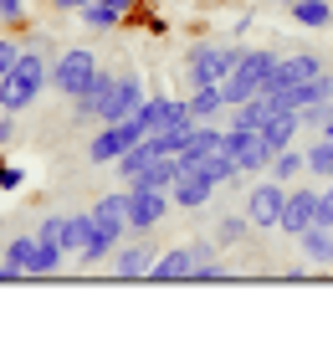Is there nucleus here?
<instances>
[{"label": "nucleus", "instance_id": "obj_8", "mask_svg": "<svg viewBox=\"0 0 333 359\" xmlns=\"http://www.w3.org/2000/svg\"><path fill=\"white\" fill-rule=\"evenodd\" d=\"M170 205H175V201H170V190L128 185V231H149V226H159Z\"/></svg>", "mask_w": 333, "mask_h": 359}, {"label": "nucleus", "instance_id": "obj_38", "mask_svg": "<svg viewBox=\"0 0 333 359\" xmlns=\"http://www.w3.org/2000/svg\"><path fill=\"white\" fill-rule=\"evenodd\" d=\"M26 185V175L15 170V165H0V190H21Z\"/></svg>", "mask_w": 333, "mask_h": 359}, {"label": "nucleus", "instance_id": "obj_20", "mask_svg": "<svg viewBox=\"0 0 333 359\" xmlns=\"http://www.w3.org/2000/svg\"><path fill=\"white\" fill-rule=\"evenodd\" d=\"M297 128H303V113L297 108H272V118H266V144L272 149H287V144H297Z\"/></svg>", "mask_w": 333, "mask_h": 359}, {"label": "nucleus", "instance_id": "obj_37", "mask_svg": "<svg viewBox=\"0 0 333 359\" xmlns=\"http://www.w3.org/2000/svg\"><path fill=\"white\" fill-rule=\"evenodd\" d=\"M15 57H21V46H15L11 36H0V77L11 72V62H15Z\"/></svg>", "mask_w": 333, "mask_h": 359}, {"label": "nucleus", "instance_id": "obj_31", "mask_svg": "<svg viewBox=\"0 0 333 359\" xmlns=\"http://www.w3.org/2000/svg\"><path fill=\"white\" fill-rule=\"evenodd\" d=\"M246 226H252V221H246V210H241V216H226V221H215V247H221V252H231V247H241V236H246Z\"/></svg>", "mask_w": 333, "mask_h": 359}, {"label": "nucleus", "instance_id": "obj_5", "mask_svg": "<svg viewBox=\"0 0 333 359\" xmlns=\"http://www.w3.org/2000/svg\"><path fill=\"white\" fill-rule=\"evenodd\" d=\"M93 77H97V57L88 52V46H72V52H62V57L52 62V88H57L62 97H77Z\"/></svg>", "mask_w": 333, "mask_h": 359}, {"label": "nucleus", "instance_id": "obj_36", "mask_svg": "<svg viewBox=\"0 0 333 359\" xmlns=\"http://www.w3.org/2000/svg\"><path fill=\"white\" fill-rule=\"evenodd\" d=\"M318 226H333V180L328 190H318Z\"/></svg>", "mask_w": 333, "mask_h": 359}, {"label": "nucleus", "instance_id": "obj_28", "mask_svg": "<svg viewBox=\"0 0 333 359\" xmlns=\"http://www.w3.org/2000/svg\"><path fill=\"white\" fill-rule=\"evenodd\" d=\"M190 128H195V118L175 123V128H159V134H149V149H154V154H179L190 144Z\"/></svg>", "mask_w": 333, "mask_h": 359}, {"label": "nucleus", "instance_id": "obj_18", "mask_svg": "<svg viewBox=\"0 0 333 359\" xmlns=\"http://www.w3.org/2000/svg\"><path fill=\"white\" fill-rule=\"evenodd\" d=\"M195 252V267H190V283H231V272L221 262V247L215 241H190Z\"/></svg>", "mask_w": 333, "mask_h": 359}, {"label": "nucleus", "instance_id": "obj_33", "mask_svg": "<svg viewBox=\"0 0 333 359\" xmlns=\"http://www.w3.org/2000/svg\"><path fill=\"white\" fill-rule=\"evenodd\" d=\"M149 159H159L154 149H149V139H144V144H133V149L118 159V175H123V185H128V180H133V175H139V170L149 165Z\"/></svg>", "mask_w": 333, "mask_h": 359}, {"label": "nucleus", "instance_id": "obj_30", "mask_svg": "<svg viewBox=\"0 0 333 359\" xmlns=\"http://www.w3.org/2000/svg\"><path fill=\"white\" fill-rule=\"evenodd\" d=\"M77 15H82V21H88V31H113V26H123V21H128L123 11L103 6V0H88V6H82Z\"/></svg>", "mask_w": 333, "mask_h": 359}, {"label": "nucleus", "instance_id": "obj_3", "mask_svg": "<svg viewBox=\"0 0 333 359\" xmlns=\"http://www.w3.org/2000/svg\"><path fill=\"white\" fill-rule=\"evenodd\" d=\"M277 72V52H241V62H236V72L221 83V93H226V108H236V103H246V97H257L261 88H266V77Z\"/></svg>", "mask_w": 333, "mask_h": 359}, {"label": "nucleus", "instance_id": "obj_35", "mask_svg": "<svg viewBox=\"0 0 333 359\" xmlns=\"http://www.w3.org/2000/svg\"><path fill=\"white\" fill-rule=\"evenodd\" d=\"M62 231H67V216H46L36 236H41V241H57V247H62Z\"/></svg>", "mask_w": 333, "mask_h": 359}, {"label": "nucleus", "instance_id": "obj_16", "mask_svg": "<svg viewBox=\"0 0 333 359\" xmlns=\"http://www.w3.org/2000/svg\"><path fill=\"white\" fill-rule=\"evenodd\" d=\"M210 149H226V128L195 123V128H190V144L179 149V165H185V170H200V159H205Z\"/></svg>", "mask_w": 333, "mask_h": 359}, {"label": "nucleus", "instance_id": "obj_9", "mask_svg": "<svg viewBox=\"0 0 333 359\" xmlns=\"http://www.w3.org/2000/svg\"><path fill=\"white\" fill-rule=\"evenodd\" d=\"M313 221H318V190H308V185H287V201H282V221H277V231L303 236Z\"/></svg>", "mask_w": 333, "mask_h": 359}, {"label": "nucleus", "instance_id": "obj_23", "mask_svg": "<svg viewBox=\"0 0 333 359\" xmlns=\"http://www.w3.org/2000/svg\"><path fill=\"white\" fill-rule=\"evenodd\" d=\"M292 21L297 26H308V31H323V26H333V0H292Z\"/></svg>", "mask_w": 333, "mask_h": 359}, {"label": "nucleus", "instance_id": "obj_19", "mask_svg": "<svg viewBox=\"0 0 333 359\" xmlns=\"http://www.w3.org/2000/svg\"><path fill=\"white\" fill-rule=\"evenodd\" d=\"M93 226H108V231H128V190H108L93 201Z\"/></svg>", "mask_w": 333, "mask_h": 359}, {"label": "nucleus", "instance_id": "obj_32", "mask_svg": "<svg viewBox=\"0 0 333 359\" xmlns=\"http://www.w3.org/2000/svg\"><path fill=\"white\" fill-rule=\"evenodd\" d=\"M93 236V210L88 216H67V231H62V252H82Z\"/></svg>", "mask_w": 333, "mask_h": 359}, {"label": "nucleus", "instance_id": "obj_42", "mask_svg": "<svg viewBox=\"0 0 333 359\" xmlns=\"http://www.w3.org/2000/svg\"><path fill=\"white\" fill-rule=\"evenodd\" d=\"M88 0H52V11H82Z\"/></svg>", "mask_w": 333, "mask_h": 359}, {"label": "nucleus", "instance_id": "obj_6", "mask_svg": "<svg viewBox=\"0 0 333 359\" xmlns=\"http://www.w3.org/2000/svg\"><path fill=\"white\" fill-rule=\"evenodd\" d=\"M226 149L231 159L241 165V175H261V170H272V144H266L261 128H226Z\"/></svg>", "mask_w": 333, "mask_h": 359}, {"label": "nucleus", "instance_id": "obj_24", "mask_svg": "<svg viewBox=\"0 0 333 359\" xmlns=\"http://www.w3.org/2000/svg\"><path fill=\"white\" fill-rule=\"evenodd\" d=\"M303 170H308V149L287 144V149H277V154H272V170H266V175H272V180H282V185H292V180L303 175Z\"/></svg>", "mask_w": 333, "mask_h": 359}, {"label": "nucleus", "instance_id": "obj_40", "mask_svg": "<svg viewBox=\"0 0 333 359\" xmlns=\"http://www.w3.org/2000/svg\"><path fill=\"white\" fill-rule=\"evenodd\" d=\"M21 277H26L21 267H11V262H6V257H0V283H21Z\"/></svg>", "mask_w": 333, "mask_h": 359}, {"label": "nucleus", "instance_id": "obj_7", "mask_svg": "<svg viewBox=\"0 0 333 359\" xmlns=\"http://www.w3.org/2000/svg\"><path fill=\"white\" fill-rule=\"evenodd\" d=\"M282 201H287V185H282V180H257V185L246 190V221H252L257 231H272L282 221Z\"/></svg>", "mask_w": 333, "mask_h": 359}, {"label": "nucleus", "instance_id": "obj_44", "mask_svg": "<svg viewBox=\"0 0 333 359\" xmlns=\"http://www.w3.org/2000/svg\"><path fill=\"white\" fill-rule=\"evenodd\" d=\"M318 134H323V139H333V113H328V118L318 123Z\"/></svg>", "mask_w": 333, "mask_h": 359}, {"label": "nucleus", "instance_id": "obj_4", "mask_svg": "<svg viewBox=\"0 0 333 359\" xmlns=\"http://www.w3.org/2000/svg\"><path fill=\"white\" fill-rule=\"evenodd\" d=\"M144 139H149V123L139 118V113L123 118V123H97V134L88 144V159H93V165H118L133 144H144Z\"/></svg>", "mask_w": 333, "mask_h": 359}, {"label": "nucleus", "instance_id": "obj_17", "mask_svg": "<svg viewBox=\"0 0 333 359\" xmlns=\"http://www.w3.org/2000/svg\"><path fill=\"white\" fill-rule=\"evenodd\" d=\"M190 267H195V252L190 247H170L164 257H154L144 283H190Z\"/></svg>", "mask_w": 333, "mask_h": 359}, {"label": "nucleus", "instance_id": "obj_12", "mask_svg": "<svg viewBox=\"0 0 333 359\" xmlns=\"http://www.w3.org/2000/svg\"><path fill=\"white\" fill-rule=\"evenodd\" d=\"M139 108H144V77L118 72V88H113V97L103 103V118H97V123H123V118H133Z\"/></svg>", "mask_w": 333, "mask_h": 359}, {"label": "nucleus", "instance_id": "obj_26", "mask_svg": "<svg viewBox=\"0 0 333 359\" xmlns=\"http://www.w3.org/2000/svg\"><path fill=\"white\" fill-rule=\"evenodd\" d=\"M200 175H205L210 185H231V180L241 175V165L231 159V149H210L205 159H200Z\"/></svg>", "mask_w": 333, "mask_h": 359}, {"label": "nucleus", "instance_id": "obj_13", "mask_svg": "<svg viewBox=\"0 0 333 359\" xmlns=\"http://www.w3.org/2000/svg\"><path fill=\"white\" fill-rule=\"evenodd\" d=\"M215 190H221V185H210L200 170H179V180L170 185V201H175L179 210H200L205 201H215Z\"/></svg>", "mask_w": 333, "mask_h": 359}, {"label": "nucleus", "instance_id": "obj_27", "mask_svg": "<svg viewBox=\"0 0 333 359\" xmlns=\"http://www.w3.org/2000/svg\"><path fill=\"white\" fill-rule=\"evenodd\" d=\"M185 103H190V118H221L226 113V93H221V83L215 88H195Z\"/></svg>", "mask_w": 333, "mask_h": 359}, {"label": "nucleus", "instance_id": "obj_1", "mask_svg": "<svg viewBox=\"0 0 333 359\" xmlns=\"http://www.w3.org/2000/svg\"><path fill=\"white\" fill-rule=\"evenodd\" d=\"M46 83H52V67H46V57L36 52V46H26V52L11 62V72L0 77V113H26Z\"/></svg>", "mask_w": 333, "mask_h": 359}, {"label": "nucleus", "instance_id": "obj_14", "mask_svg": "<svg viewBox=\"0 0 333 359\" xmlns=\"http://www.w3.org/2000/svg\"><path fill=\"white\" fill-rule=\"evenodd\" d=\"M149 267H154V247H149V241H128V247L113 252V272H118L123 283H144Z\"/></svg>", "mask_w": 333, "mask_h": 359}, {"label": "nucleus", "instance_id": "obj_21", "mask_svg": "<svg viewBox=\"0 0 333 359\" xmlns=\"http://www.w3.org/2000/svg\"><path fill=\"white\" fill-rule=\"evenodd\" d=\"M297 247H303V257L313 267H333V226H318L313 221L303 236H297Z\"/></svg>", "mask_w": 333, "mask_h": 359}, {"label": "nucleus", "instance_id": "obj_11", "mask_svg": "<svg viewBox=\"0 0 333 359\" xmlns=\"http://www.w3.org/2000/svg\"><path fill=\"white\" fill-rule=\"evenodd\" d=\"M113 88H118V72H103V67H97V77L72 97V118H77V123H97V118H103V103L113 97Z\"/></svg>", "mask_w": 333, "mask_h": 359}, {"label": "nucleus", "instance_id": "obj_43", "mask_svg": "<svg viewBox=\"0 0 333 359\" xmlns=\"http://www.w3.org/2000/svg\"><path fill=\"white\" fill-rule=\"evenodd\" d=\"M103 6H113V11H123V15H133V0H103Z\"/></svg>", "mask_w": 333, "mask_h": 359}, {"label": "nucleus", "instance_id": "obj_41", "mask_svg": "<svg viewBox=\"0 0 333 359\" xmlns=\"http://www.w3.org/2000/svg\"><path fill=\"white\" fill-rule=\"evenodd\" d=\"M11 134H15V113H6V118H0V144H11Z\"/></svg>", "mask_w": 333, "mask_h": 359}, {"label": "nucleus", "instance_id": "obj_15", "mask_svg": "<svg viewBox=\"0 0 333 359\" xmlns=\"http://www.w3.org/2000/svg\"><path fill=\"white\" fill-rule=\"evenodd\" d=\"M139 118L149 123V134H159V128H175L190 118V103H179V97H144Z\"/></svg>", "mask_w": 333, "mask_h": 359}, {"label": "nucleus", "instance_id": "obj_25", "mask_svg": "<svg viewBox=\"0 0 333 359\" xmlns=\"http://www.w3.org/2000/svg\"><path fill=\"white\" fill-rule=\"evenodd\" d=\"M118 252V231H108V226H93V236H88V247H82V267H97V262H108V257Z\"/></svg>", "mask_w": 333, "mask_h": 359}, {"label": "nucleus", "instance_id": "obj_22", "mask_svg": "<svg viewBox=\"0 0 333 359\" xmlns=\"http://www.w3.org/2000/svg\"><path fill=\"white\" fill-rule=\"evenodd\" d=\"M272 97L257 93V97H246V103H236V113H231V128H266V118H272Z\"/></svg>", "mask_w": 333, "mask_h": 359}, {"label": "nucleus", "instance_id": "obj_10", "mask_svg": "<svg viewBox=\"0 0 333 359\" xmlns=\"http://www.w3.org/2000/svg\"><path fill=\"white\" fill-rule=\"evenodd\" d=\"M318 72H328L318 52H292V57H277V72L266 77V88H261V93H282V88H292V83H313Z\"/></svg>", "mask_w": 333, "mask_h": 359}, {"label": "nucleus", "instance_id": "obj_34", "mask_svg": "<svg viewBox=\"0 0 333 359\" xmlns=\"http://www.w3.org/2000/svg\"><path fill=\"white\" fill-rule=\"evenodd\" d=\"M308 175H323V180H333V139H318L308 149Z\"/></svg>", "mask_w": 333, "mask_h": 359}, {"label": "nucleus", "instance_id": "obj_29", "mask_svg": "<svg viewBox=\"0 0 333 359\" xmlns=\"http://www.w3.org/2000/svg\"><path fill=\"white\" fill-rule=\"evenodd\" d=\"M36 252H41V236H15V241H6V262L21 267L26 277L36 272Z\"/></svg>", "mask_w": 333, "mask_h": 359}, {"label": "nucleus", "instance_id": "obj_39", "mask_svg": "<svg viewBox=\"0 0 333 359\" xmlns=\"http://www.w3.org/2000/svg\"><path fill=\"white\" fill-rule=\"evenodd\" d=\"M26 15V0H0V21H21Z\"/></svg>", "mask_w": 333, "mask_h": 359}, {"label": "nucleus", "instance_id": "obj_2", "mask_svg": "<svg viewBox=\"0 0 333 359\" xmlns=\"http://www.w3.org/2000/svg\"><path fill=\"white\" fill-rule=\"evenodd\" d=\"M236 62H241V46L195 41L190 57H185V77H190V88H215V83H226V77L236 72Z\"/></svg>", "mask_w": 333, "mask_h": 359}]
</instances>
